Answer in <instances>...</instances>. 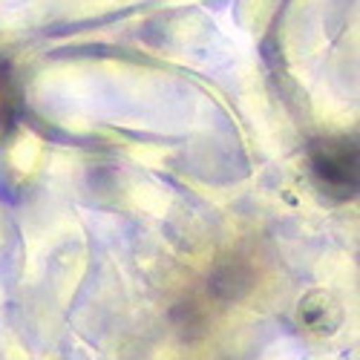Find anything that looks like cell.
<instances>
[{
	"instance_id": "6da1fadb",
	"label": "cell",
	"mask_w": 360,
	"mask_h": 360,
	"mask_svg": "<svg viewBox=\"0 0 360 360\" xmlns=\"http://www.w3.org/2000/svg\"><path fill=\"white\" fill-rule=\"evenodd\" d=\"M309 170L314 185L335 202L357 193V141L354 139H317L309 144Z\"/></svg>"
},
{
	"instance_id": "7a4b0ae2",
	"label": "cell",
	"mask_w": 360,
	"mask_h": 360,
	"mask_svg": "<svg viewBox=\"0 0 360 360\" xmlns=\"http://www.w3.org/2000/svg\"><path fill=\"white\" fill-rule=\"evenodd\" d=\"M6 127H9V101H6V93L0 89V136L6 133Z\"/></svg>"
}]
</instances>
